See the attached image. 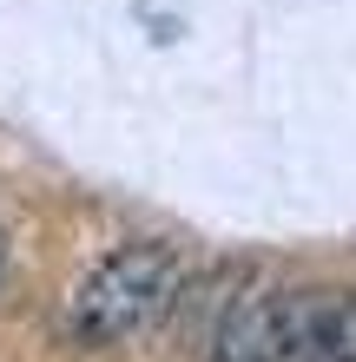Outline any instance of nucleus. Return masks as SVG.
Segmentation results:
<instances>
[{"label":"nucleus","mask_w":356,"mask_h":362,"mask_svg":"<svg viewBox=\"0 0 356 362\" xmlns=\"http://www.w3.org/2000/svg\"><path fill=\"white\" fill-rule=\"evenodd\" d=\"M178 290H185V270L172 244H125L106 264H93L86 284L73 290V336L93 349L125 343V336L152 329L178 303Z\"/></svg>","instance_id":"obj_1"},{"label":"nucleus","mask_w":356,"mask_h":362,"mask_svg":"<svg viewBox=\"0 0 356 362\" xmlns=\"http://www.w3.org/2000/svg\"><path fill=\"white\" fill-rule=\"evenodd\" d=\"M323 290H258L244 303L224 310V323L212 336L205 362H290L304 323L317 316Z\"/></svg>","instance_id":"obj_2"},{"label":"nucleus","mask_w":356,"mask_h":362,"mask_svg":"<svg viewBox=\"0 0 356 362\" xmlns=\"http://www.w3.org/2000/svg\"><path fill=\"white\" fill-rule=\"evenodd\" d=\"M290 362H356V290H323Z\"/></svg>","instance_id":"obj_3"},{"label":"nucleus","mask_w":356,"mask_h":362,"mask_svg":"<svg viewBox=\"0 0 356 362\" xmlns=\"http://www.w3.org/2000/svg\"><path fill=\"white\" fill-rule=\"evenodd\" d=\"M0 276H7V238H0Z\"/></svg>","instance_id":"obj_4"}]
</instances>
